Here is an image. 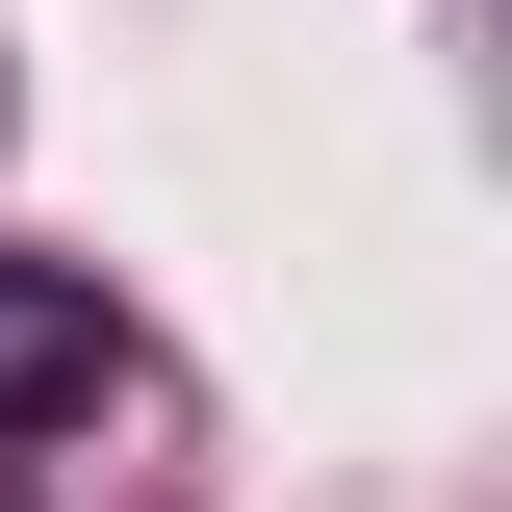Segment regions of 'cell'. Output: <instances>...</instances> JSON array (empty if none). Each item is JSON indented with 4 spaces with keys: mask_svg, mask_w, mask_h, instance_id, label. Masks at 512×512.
<instances>
[{
    "mask_svg": "<svg viewBox=\"0 0 512 512\" xmlns=\"http://www.w3.org/2000/svg\"><path fill=\"white\" fill-rule=\"evenodd\" d=\"M77 359H103V333H77V308H0V410H52Z\"/></svg>",
    "mask_w": 512,
    "mask_h": 512,
    "instance_id": "1",
    "label": "cell"
}]
</instances>
